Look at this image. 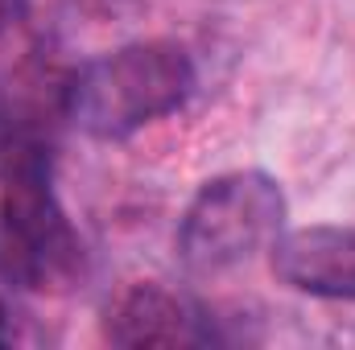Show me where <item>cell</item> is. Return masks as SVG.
<instances>
[{
	"mask_svg": "<svg viewBox=\"0 0 355 350\" xmlns=\"http://www.w3.org/2000/svg\"><path fill=\"white\" fill-rule=\"evenodd\" d=\"M21 17V0H0V33H8Z\"/></svg>",
	"mask_w": 355,
	"mask_h": 350,
	"instance_id": "obj_6",
	"label": "cell"
},
{
	"mask_svg": "<svg viewBox=\"0 0 355 350\" xmlns=\"http://www.w3.org/2000/svg\"><path fill=\"white\" fill-rule=\"evenodd\" d=\"M272 276L318 301H355V227H297L268 243Z\"/></svg>",
	"mask_w": 355,
	"mask_h": 350,
	"instance_id": "obj_5",
	"label": "cell"
},
{
	"mask_svg": "<svg viewBox=\"0 0 355 350\" xmlns=\"http://www.w3.org/2000/svg\"><path fill=\"white\" fill-rule=\"evenodd\" d=\"M8 342V305L0 301V347Z\"/></svg>",
	"mask_w": 355,
	"mask_h": 350,
	"instance_id": "obj_7",
	"label": "cell"
},
{
	"mask_svg": "<svg viewBox=\"0 0 355 350\" xmlns=\"http://www.w3.org/2000/svg\"><path fill=\"white\" fill-rule=\"evenodd\" d=\"M103 338L112 347L145 350V347H207L219 342L211 313L166 284L141 280L128 284L103 313Z\"/></svg>",
	"mask_w": 355,
	"mask_h": 350,
	"instance_id": "obj_4",
	"label": "cell"
},
{
	"mask_svg": "<svg viewBox=\"0 0 355 350\" xmlns=\"http://www.w3.org/2000/svg\"><path fill=\"white\" fill-rule=\"evenodd\" d=\"M194 62L178 42H124L67 79L62 111L91 140H128L132 132L174 116L194 95Z\"/></svg>",
	"mask_w": 355,
	"mask_h": 350,
	"instance_id": "obj_1",
	"label": "cell"
},
{
	"mask_svg": "<svg viewBox=\"0 0 355 350\" xmlns=\"http://www.w3.org/2000/svg\"><path fill=\"white\" fill-rule=\"evenodd\" d=\"M83 264V239L58 202L50 153L21 140L0 174V272L33 293H67Z\"/></svg>",
	"mask_w": 355,
	"mask_h": 350,
	"instance_id": "obj_2",
	"label": "cell"
},
{
	"mask_svg": "<svg viewBox=\"0 0 355 350\" xmlns=\"http://www.w3.org/2000/svg\"><path fill=\"white\" fill-rule=\"evenodd\" d=\"M285 227V194L277 177L261 169H232L190 198L178 219V260L190 276H223L281 235Z\"/></svg>",
	"mask_w": 355,
	"mask_h": 350,
	"instance_id": "obj_3",
	"label": "cell"
}]
</instances>
